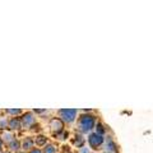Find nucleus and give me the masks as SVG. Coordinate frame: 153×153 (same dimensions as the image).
I'll return each mask as SVG.
<instances>
[{
  "mask_svg": "<svg viewBox=\"0 0 153 153\" xmlns=\"http://www.w3.org/2000/svg\"><path fill=\"white\" fill-rule=\"evenodd\" d=\"M94 123H96L94 116H92V115H83L78 120V130L80 133L91 131L94 128Z\"/></svg>",
  "mask_w": 153,
  "mask_h": 153,
  "instance_id": "1",
  "label": "nucleus"
},
{
  "mask_svg": "<svg viewBox=\"0 0 153 153\" xmlns=\"http://www.w3.org/2000/svg\"><path fill=\"white\" fill-rule=\"evenodd\" d=\"M59 117L63 123H73L75 120V116H76V110L74 108H63V110H59Z\"/></svg>",
  "mask_w": 153,
  "mask_h": 153,
  "instance_id": "2",
  "label": "nucleus"
},
{
  "mask_svg": "<svg viewBox=\"0 0 153 153\" xmlns=\"http://www.w3.org/2000/svg\"><path fill=\"white\" fill-rule=\"evenodd\" d=\"M21 123H22V128L30 129V128L35 126V124H36V117L33 116L32 112H26V114L21 117Z\"/></svg>",
  "mask_w": 153,
  "mask_h": 153,
  "instance_id": "3",
  "label": "nucleus"
},
{
  "mask_svg": "<svg viewBox=\"0 0 153 153\" xmlns=\"http://www.w3.org/2000/svg\"><path fill=\"white\" fill-rule=\"evenodd\" d=\"M88 143H89V146L92 147L93 149H98V147L103 143V138H102V135H100V134L93 133V134H91L89 135Z\"/></svg>",
  "mask_w": 153,
  "mask_h": 153,
  "instance_id": "4",
  "label": "nucleus"
},
{
  "mask_svg": "<svg viewBox=\"0 0 153 153\" xmlns=\"http://www.w3.org/2000/svg\"><path fill=\"white\" fill-rule=\"evenodd\" d=\"M50 128H51V131L55 134H59L61 131H64V123L60 120V119H52L50 121Z\"/></svg>",
  "mask_w": 153,
  "mask_h": 153,
  "instance_id": "5",
  "label": "nucleus"
},
{
  "mask_svg": "<svg viewBox=\"0 0 153 153\" xmlns=\"http://www.w3.org/2000/svg\"><path fill=\"white\" fill-rule=\"evenodd\" d=\"M8 128H9V130H10V131L21 130V129H22L21 119H19V117H12L10 120L8 121Z\"/></svg>",
  "mask_w": 153,
  "mask_h": 153,
  "instance_id": "6",
  "label": "nucleus"
},
{
  "mask_svg": "<svg viewBox=\"0 0 153 153\" xmlns=\"http://www.w3.org/2000/svg\"><path fill=\"white\" fill-rule=\"evenodd\" d=\"M0 139H1L3 143H5V144H9V143H10L12 140H14L16 138H14V133L10 131L9 129H7V130H3V131H1Z\"/></svg>",
  "mask_w": 153,
  "mask_h": 153,
  "instance_id": "7",
  "label": "nucleus"
},
{
  "mask_svg": "<svg viewBox=\"0 0 153 153\" xmlns=\"http://www.w3.org/2000/svg\"><path fill=\"white\" fill-rule=\"evenodd\" d=\"M33 144H35V140L32 139V138H26L25 140L22 142V144H21V148L23 151H31L32 148H33Z\"/></svg>",
  "mask_w": 153,
  "mask_h": 153,
  "instance_id": "8",
  "label": "nucleus"
},
{
  "mask_svg": "<svg viewBox=\"0 0 153 153\" xmlns=\"http://www.w3.org/2000/svg\"><path fill=\"white\" fill-rule=\"evenodd\" d=\"M8 148H9V152H19V148H21V142L17 140V139H14V140H12L8 144Z\"/></svg>",
  "mask_w": 153,
  "mask_h": 153,
  "instance_id": "9",
  "label": "nucleus"
},
{
  "mask_svg": "<svg viewBox=\"0 0 153 153\" xmlns=\"http://www.w3.org/2000/svg\"><path fill=\"white\" fill-rule=\"evenodd\" d=\"M35 143H36L38 147L46 146V137H44V135H37L36 139H35Z\"/></svg>",
  "mask_w": 153,
  "mask_h": 153,
  "instance_id": "10",
  "label": "nucleus"
},
{
  "mask_svg": "<svg viewBox=\"0 0 153 153\" xmlns=\"http://www.w3.org/2000/svg\"><path fill=\"white\" fill-rule=\"evenodd\" d=\"M42 153H56V147L54 144H47V146H45Z\"/></svg>",
  "mask_w": 153,
  "mask_h": 153,
  "instance_id": "11",
  "label": "nucleus"
},
{
  "mask_svg": "<svg viewBox=\"0 0 153 153\" xmlns=\"http://www.w3.org/2000/svg\"><path fill=\"white\" fill-rule=\"evenodd\" d=\"M8 121L5 117H0V130H7L8 128Z\"/></svg>",
  "mask_w": 153,
  "mask_h": 153,
  "instance_id": "12",
  "label": "nucleus"
},
{
  "mask_svg": "<svg viewBox=\"0 0 153 153\" xmlns=\"http://www.w3.org/2000/svg\"><path fill=\"white\" fill-rule=\"evenodd\" d=\"M5 112L9 114V115H13V117H16V116H18V115L22 114V110H10V108H8V110H5Z\"/></svg>",
  "mask_w": 153,
  "mask_h": 153,
  "instance_id": "13",
  "label": "nucleus"
},
{
  "mask_svg": "<svg viewBox=\"0 0 153 153\" xmlns=\"http://www.w3.org/2000/svg\"><path fill=\"white\" fill-rule=\"evenodd\" d=\"M75 138H78V139H75L74 140V144H76V147H82V144L84 143V139L80 135H76Z\"/></svg>",
  "mask_w": 153,
  "mask_h": 153,
  "instance_id": "14",
  "label": "nucleus"
},
{
  "mask_svg": "<svg viewBox=\"0 0 153 153\" xmlns=\"http://www.w3.org/2000/svg\"><path fill=\"white\" fill-rule=\"evenodd\" d=\"M107 142H108V146H107V148L110 151H116V146L114 144V142L111 140V139H107Z\"/></svg>",
  "mask_w": 153,
  "mask_h": 153,
  "instance_id": "15",
  "label": "nucleus"
},
{
  "mask_svg": "<svg viewBox=\"0 0 153 153\" xmlns=\"http://www.w3.org/2000/svg\"><path fill=\"white\" fill-rule=\"evenodd\" d=\"M103 133H105V129H103V126H102V124H97V134L102 135Z\"/></svg>",
  "mask_w": 153,
  "mask_h": 153,
  "instance_id": "16",
  "label": "nucleus"
},
{
  "mask_svg": "<svg viewBox=\"0 0 153 153\" xmlns=\"http://www.w3.org/2000/svg\"><path fill=\"white\" fill-rule=\"evenodd\" d=\"M56 137H59V139H60V140H63V139H65V137H68V133L61 131V134H60V133H59V134H56Z\"/></svg>",
  "mask_w": 153,
  "mask_h": 153,
  "instance_id": "17",
  "label": "nucleus"
},
{
  "mask_svg": "<svg viewBox=\"0 0 153 153\" xmlns=\"http://www.w3.org/2000/svg\"><path fill=\"white\" fill-rule=\"evenodd\" d=\"M30 153H42V151L38 149V148H32V149L30 151Z\"/></svg>",
  "mask_w": 153,
  "mask_h": 153,
  "instance_id": "18",
  "label": "nucleus"
},
{
  "mask_svg": "<svg viewBox=\"0 0 153 153\" xmlns=\"http://www.w3.org/2000/svg\"><path fill=\"white\" fill-rule=\"evenodd\" d=\"M3 148H4V143L0 139V153H3Z\"/></svg>",
  "mask_w": 153,
  "mask_h": 153,
  "instance_id": "19",
  "label": "nucleus"
},
{
  "mask_svg": "<svg viewBox=\"0 0 153 153\" xmlns=\"http://www.w3.org/2000/svg\"><path fill=\"white\" fill-rule=\"evenodd\" d=\"M17 153H26V152H17Z\"/></svg>",
  "mask_w": 153,
  "mask_h": 153,
  "instance_id": "20",
  "label": "nucleus"
},
{
  "mask_svg": "<svg viewBox=\"0 0 153 153\" xmlns=\"http://www.w3.org/2000/svg\"><path fill=\"white\" fill-rule=\"evenodd\" d=\"M3 153H12V152H3Z\"/></svg>",
  "mask_w": 153,
  "mask_h": 153,
  "instance_id": "21",
  "label": "nucleus"
}]
</instances>
